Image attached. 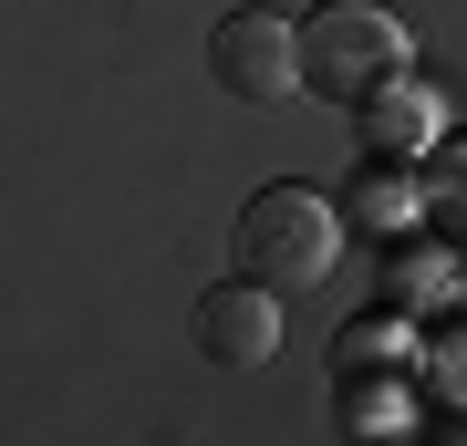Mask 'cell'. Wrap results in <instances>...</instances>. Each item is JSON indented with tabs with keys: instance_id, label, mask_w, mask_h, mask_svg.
<instances>
[{
	"instance_id": "6da1fadb",
	"label": "cell",
	"mask_w": 467,
	"mask_h": 446,
	"mask_svg": "<svg viewBox=\"0 0 467 446\" xmlns=\"http://www.w3.org/2000/svg\"><path fill=\"white\" fill-rule=\"evenodd\" d=\"M229 239H239V281L301 301V291L333 281V260H343V208L322 198V187H260Z\"/></svg>"
},
{
	"instance_id": "7a4b0ae2",
	"label": "cell",
	"mask_w": 467,
	"mask_h": 446,
	"mask_svg": "<svg viewBox=\"0 0 467 446\" xmlns=\"http://www.w3.org/2000/svg\"><path fill=\"white\" fill-rule=\"evenodd\" d=\"M291 32H301V83H312L322 104H364V94H384V83L416 63V32H405V11H384V0H322Z\"/></svg>"
},
{
	"instance_id": "3957f363",
	"label": "cell",
	"mask_w": 467,
	"mask_h": 446,
	"mask_svg": "<svg viewBox=\"0 0 467 446\" xmlns=\"http://www.w3.org/2000/svg\"><path fill=\"white\" fill-rule=\"evenodd\" d=\"M208 73L229 83L239 104H281V94H301V32L270 21V11H229L208 32Z\"/></svg>"
},
{
	"instance_id": "277c9868",
	"label": "cell",
	"mask_w": 467,
	"mask_h": 446,
	"mask_svg": "<svg viewBox=\"0 0 467 446\" xmlns=\"http://www.w3.org/2000/svg\"><path fill=\"white\" fill-rule=\"evenodd\" d=\"M198 353L218 374H260L270 353H281V291H260V281H218L198 301Z\"/></svg>"
},
{
	"instance_id": "5b68a950",
	"label": "cell",
	"mask_w": 467,
	"mask_h": 446,
	"mask_svg": "<svg viewBox=\"0 0 467 446\" xmlns=\"http://www.w3.org/2000/svg\"><path fill=\"white\" fill-rule=\"evenodd\" d=\"M364 135H374V156H426L436 146V115H426V94L416 83H384V94H364Z\"/></svg>"
},
{
	"instance_id": "8992f818",
	"label": "cell",
	"mask_w": 467,
	"mask_h": 446,
	"mask_svg": "<svg viewBox=\"0 0 467 446\" xmlns=\"http://www.w3.org/2000/svg\"><path fill=\"white\" fill-rule=\"evenodd\" d=\"M426 218H436L447 249H467V135H436L426 146Z\"/></svg>"
}]
</instances>
